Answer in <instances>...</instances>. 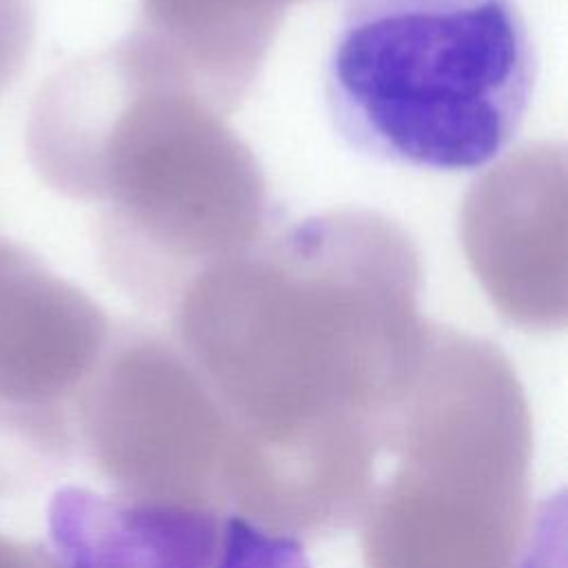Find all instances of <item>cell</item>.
Wrapping results in <instances>:
<instances>
[{
	"label": "cell",
	"mask_w": 568,
	"mask_h": 568,
	"mask_svg": "<svg viewBox=\"0 0 568 568\" xmlns=\"http://www.w3.org/2000/svg\"><path fill=\"white\" fill-rule=\"evenodd\" d=\"M60 568H313L300 541L237 510L62 488L49 506Z\"/></svg>",
	"instance_id": "cell-4"
},
{
	"label": "cell",
	"mask_w": 568,
	"mask_h": 568,
	"mask_svg": "<svg viewBox=\"0 0 568 568\" xmlns=\"http://www.w3.org/2000/svg\"><path fill=\"white\" fill-rule=\"evenodd\" d=\"M2 541H4V537H0V546H2Z\"/></svg>",
	"instance_id": "cell-9"
},
{
	"label": "cell",
	"mask_w": 568,
	"mask_h": 568,
	"mask_svg": "<svg viewBox=\"0 0 568 568\" xmlns=\"http://www.w3.org/2000/svg\"><path fill=\"white\" fill-rule=\"evenodd\" d=\"M36 36L31 0H0V89L22 71Z\"/></svg>",
	"instance_id": "cell-8"
},
{
	"label": "cell",
	"mask_w": 568,
	"mask_h": 568,
	"mask_svg": "<svg viewBox=\"0 0 568 568\" xmlns=\"http://www.w3.org/2000/svg\"><path fill=\"white\" fill-rule=\"evenodd\" d=\"M564 202L566 151L552 142L508 155L466 197L468 262L495 306L521 326L564 324Z\"/></svg>",
	"instance_id": "cell-5"
},
{
	"label": "cell",
	"mask_w": 568,
	"mask_h": 568,
	"mask_svg": "<svg viewBox=\"0 0 568 568\" xmlns=\"http://www.w3.org/2000/svg\"><path fill=\"white\" fill-rule=\"evenodd\" d=\"M535 64L515 0H346L324 67L326 109L368 158L470 171L517 135Z\"/></svg>",
	"instance_id": "cell-3"
},
{
	"label": "cell",
	"mask_w": 568,
	"mask_h": 568,
	"mask_svg": "<svg viewBox=\"0 0 568 568\" xmlns=\"http://www.w3.org/2000/svg\"><path fill=\"white\" fill-rule=\"evenodd\" d=\"M109 337L82 288L0 235V404L73 415Z\"/></svg>",
	"instance_id": "cell-6"
},
{
	"label": "cell",
	"mask_w": 568,
	"mask_h": 568,
	"mask_svg": "<svg viewBox=\"0 0 568 568\" xmlns=\"http://www.w3.org/2000/svg\"><path fill=\"white\" fill-rule=\"evenodd\" d=\"M27 153L53 191L100 206V264L149 308L171 311L197 275L268 233L253 151L133 31L42 82Z\"/></svg>",
	"instance_id": "cell-2"
},
{
	"label": "cell",
	"mask_w": 568,
	"mask_h": 568,
	"mask_svg": "<svg viewBox=\"0 0 568 568\" xmlns=\"http://www.w3.org/2000/svg\"><path fill=\"white\" fill-rule=\"evenodd\" d=\"M308 0H140L133 27L217 113L242 104L293 4Z\"/></svg>",
	"instance_id": "cell-7"
},
{
	"label": "cell",
	"mask_w": 568,
	"mask_h": 568,
	"mask_svg": "<svg viewBox=\"0 0 568 568\" xmlns=\"http://www.w3.org/2000/svg\"><path fill=\"white\" fill-rule=\"evenodd\" d=\"M419 293L413 237L373 209L268 231L197 275L171 308L175 344L222 415L229 484L302 453L357 513L417 373Z\"/></svg>",
	"instance_id": "cell-1"
}]
</instances>
